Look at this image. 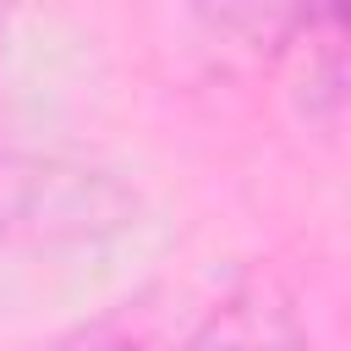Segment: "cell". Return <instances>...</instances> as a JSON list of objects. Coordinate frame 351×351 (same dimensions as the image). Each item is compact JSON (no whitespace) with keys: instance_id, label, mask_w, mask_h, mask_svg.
I'll use <instances>...</instances> for the list:
<instances>
[{"instance_id":"cell-2","label":"cell","mask_w":351,"mask_h":351,"mask_svg":"<svg viewBox=\"0 0 351 351\" xmlns=\"http://www.w3.org/2000/svg\"><path fill=\"white\" fill-rule=\"evenodd\" d=\"M49 351H154V346L121 324H82V329H66Z\"/></svg>"},{"instance_id":"cell-1","label":"cell","mask_w":351,"mask_h":351,"mask_svg":"<svg viewBox=\"0 0 351 351\" xmlns=\"http://www.w3.org/2000/svg\"><path fill=\"white\" fill-rule=\"evenodd\" d=\"M132 197L82 165L55 159H0V241L16 236H99L126 219Z\"/></svg>"},{"instance_id":"cell-3","label":"cell","mask_w":351,"mask_h":351,"mask_svg":"<svg viewBox=\"0 0 351 351\" xmlns=\"http://www.w3.org/2000/svg\"><path fill=\"white\" fill-rule=\"evenodd\" d=\"M329 22H340V27L351 33V11H329Z\"/></svg>"}]
</instances>
